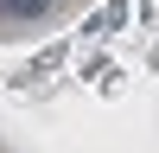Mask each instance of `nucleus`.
Instances as JSON below:
<instances>
[{
	"mask_svg": "<svg viewBox=\"0 0 159 153\" xmlns=\"http://www.w3.org/2000/svg\"><path fill=\"white\" fill-rule=\"evenodd\" d=\"M0 13H13V19H38V13H51V0H0Z\"/></svg>",
	"mask_w": 159,
	"mask_h": 153,
	"instance_id": "f257e3e1",
	"label": "nucleus"
},
{
	"mask_svg": "<svg viewBox=\"0 0 159 153\" xmlns=\"http://www.w3.org/2000/svg\"><path fill=\"white\" fill-rule=\"evenodd\" d=\"M121 13H127V0H108V7L89 19V32H108V26H121Z\"/></svg>",
	"mask_w": 159,
	"mask_h": 153,
	"instance_id": "f03ea898",
	"label": "nucleus"
}]
</instances>
